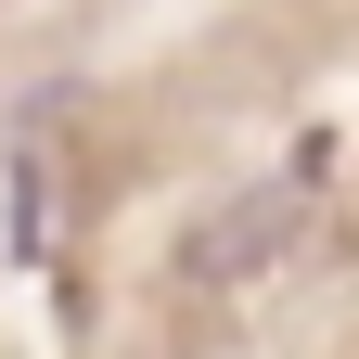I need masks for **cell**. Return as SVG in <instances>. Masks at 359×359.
I'll return each mask as SVG.
<instances>
[{
	"instance_id": "1",
	"label": "cell",
	"mask_w": 359,
	"mask_h": 359,
	"mask_svg": "<svg viewBox=\"0 0 359 359\" xmlns=\"http://www.w3.org/2000/svg\"><path fill=\"white\" fill-rule=\"evenodd\" d=\"M308 205H321V154H295L269 193H231V205L193 231V257H180V269H205V283H231V269H269V257L295 244V218H308Z\"/></svg>"
}]
</instances>
